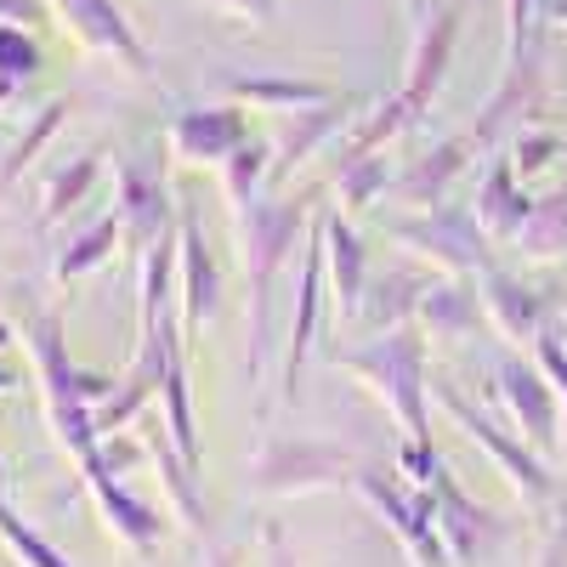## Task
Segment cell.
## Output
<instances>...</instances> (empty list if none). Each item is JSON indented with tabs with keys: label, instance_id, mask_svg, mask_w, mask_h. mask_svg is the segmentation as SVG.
<instances>
[{
	"label": "cell",
	"instance_id": "1",
	"mask_svg": "<svg viewBox=\"0 0 567 567\" xmlns=\"http://www.w3.org/2000/svg\"><path fill=\"white\" fill-rule=\"evenodd\" d=\"M312 205L318 194H278V199H256L245 210H233L239 261L250 278V358H245L250 381H261V369L272 358V290H278V272L296 256V239L312 221Z\"/></svg>",
	"mask_w": 567,
	"mask_h": 567
},
{
	"label": "cell",
	"instance_id": "2",
	"mask_svg": "<svg viewBox=\"0 0 567 567\" xmlns=\"http://www.w3.org/2000/svg\"><path fill=\"white\" fill-rule=\"evenodd\" d=\"M23 341H29V352H34V369H40V392H45V420H52V437L74 454V460H85L91 449L103 443V432H97V409L103 398H114V374H97V369H80L74 358H69V341H63V312H52V307H34L29 312V323H23Z\"/></svg>",
	"mask_w": 567,
	"mask_h": 567
},
{
	"label": "cell",
	"instance_id": "3",
	"mask_svg": "<svg viewBox=\"0 0 567 567\" xmlns=\"http://www.w3.org/2000/svg\"><path fill=\"white\" fill-rule=\"evenodd\" d=\"M329 363H336L341 374H352V381H363L374 398H381L386 414L403 425V437L432 443V420H425V392H432V381H425V329L420 323L381 329L369 347L336 352Z\"/></svg>",
	"mask_w": 567,
	"mask_h": 567
},
{
	"label": "cell",
	"instance_id": "4",
	"mask_svg": "<svg viewBox=\"0 0 567 567\" xmlns=\"http://www.w3.org/2000/svg\"><path fill=\"white\" fill-rule=\"evenodd\" d=\"M386 239L403 245L414 261H432L437 272H454V278H483L494 267V239L483 233L471 205H432V210L398 216L386 221Z\"/></svg>",
	"mask_w": 567,
	"mask_h": 567
},
{
	"label": "cell",
	"instance_id": "5",
	"mask_svg": "<svg viewBox=\"0 0 567 567\" xmlns=\"http://www.w3.org/2000/svg\"><path fill=\"white\" fill-rule=\"evenodd\" d=\"M352 488H358V499L392 528V539L409 550L414 567H454V550H449V539H443V528H437V494H432V488L398 483V471L386 477L381 465H358Z\"/></svg>",
	"mask_w": 567,
	"mask_h": 567
},
{
	"label": "cell",
	"instance_id": "6",
	"mask_svg": "<svg viewBox=\"0 0 567 567\" xmlns=\"http://www.w3.org/2000/svg\"><path fill=\"white\" fill-rule=\"evenodd\" d=\"M358 477V460L318 437H267L250 460V488L267 499H307Z\"/></svg>",
	"mask_w": 567,
	"mask_h": 567
},
{
	"label": "cell",
	"instance_id": "7",
	"mask_svg": "<svg viewBox=\"0 0 567 567\" xmlns=\"http://www.w3.org/2000/svg\"><path fill=\"white\" fill-rule=\"evenodd\" d=\"M432 398L443 403V414L460 425V432L471 437V443H477L488 460H494V471H499V477L516 488V494H523L528 505H545L550 494H556V477H550V471H545V454H534L523 437H511V432H499V425L488 420V414H477V409H471L454 386H443V381H432Z\"/></svg>",
	"mask_w": 567,
	"mask_h": 567
},
{
	"label": "cell",
	"instance_id": "8",
	"mask_svg": "<svg viewBox=\"0 0 567 567\" xmlns=\"http://www.w3.org/2000/svg\"><path fill=\"white\" fill-rule=\"evenodd\" d=\"M323 296H329V272H323V227L312 221V239L301 250L296 272V301H290V329H284V369H278V398L296 403L301 392V369L318 347V323H323Z\"/></svg>",
	"mask_w": 567,
	"mask_h": 567
},
{
	"label": "cell",
	"instance_id": "9",
	"mask_svg": "<svg viewBox=\"0 0 567 567\" xmlns=\"http://www.w3.org/2000/svg\"><path fill=\"white\" fill-rule=\"evenodd\" d=\"M221 312V267L205 245V227L194 216L176 221V318H182V336L194 347L205 336V323H216Z\"/></svg>",
	"mask_w": 567,
	"mask_h": 567
},
{
	"label": "cell",
	"instance_id": "10",
	"mask_svg": "<svg viewBox=\"0 0 567 567\" xmlns=\"http://www.w3.org/2000/svg\"><path fill=\"white\" fill-rule=\"evenodd\" d=\"M494 392L516 420V437H523L534 454H556V432H561V398L550 386V374L523 363V358H505L494 369Z\"/></svg>",
	"mask_w": 567,
	"mask_h": 567
},
{
	"label": "cell",
	"instance_id": "11",
	"mask_svg": "<svg viewBox=\"0 0 567 567\" xmlns=\"http://www.w3.org/2000/svg\"><path fill=\"white\" fill-rule=\"evenodd\" d=\"M250 142L245 103H210V109H182L165 125V154L176 165H227Z\"/></svg>",
	"mask_w": 567,
	"mask_h": 567
},
{
	"label": "cell",
	"instance_id": "12",
	"mask_svg": "<svg viewBox=\"0 0 567 567\" xmlns=\"http://www.w3.org/2000/svg\"><path fill=\"white\" fill-rule=\"evenodd\" d=\"M114 216L125 221V250H136V261H142L176 221L165 176L154 165H142V159H120V171H114Z\"/></svg>",
	"mask_w": 567,
	"mask_h": 567
},
{
	"label": "cell",
	"instance_id": "13",
	"mask_svg": "<svg viewBox=\"0 0 567 567\" xmlns=\"http://www.w3.org/2000/svg\"><path fill=\"white\" fill-rule=\"evenodd\" d=\"M358 109H369L363 97H329V103H318V109H301V114H290V125H284V136L272 142V171H267V182L272 187H284L290 182L323 142H336L341 131H352V120H358Z\"/></svg>",
	"mask_w": 567,
	"mask_h": 567
},
{
	"label": "cell",
	"instance_id": "14",
	"mask_svg": "<svg viewBox=\"0 0 567 567\" xmlns=\"http://www.w3.org/2000/svg\"><path fill=\"white\" fill-rule=\"evenodd\" d=\"M52 12L74 29V40L85 45V52H103V58L125 63L131 74H148L154 69L148 45L136 40V29L125 23V12L114 7V0H52Z\"/></svg>",
	"mask_w": 567,
	"mask_h": 567
},
{
	"label": "cell",
	"instance_id": "15",
	"mask_svg": "<svg viewBox=\"0 0 567 567\" xmlns=\"http://www.w3.org/2000/svg\"><path fill=\"white\" fill-rule=\"evenodd\" d=\"M323 227V272H329V301H336V318H358L363 290H369V250L358 239V227L341 205L318 210Z\"/></svg>",
	"mask_w": 567,
	"mask_h": 567
},
{
	"label": "cell",
	"instance_id": "16",
	"mask_svg": "<svg viewBox=\"0 0 567 567\" xmlns=\"http://www.w3.org/2000/svg\"><path fill=\"white\" fill-rule=\"evenodd\" d=\"M420 488H432V494H437V528H443L454 561L483 556V550L505 534V516H494L488 505L471 499V494L454 483V471H449L443 460H437V471H432V483H420Z\"/></svg>",
	"mask_w": 567,
	"mask_h": 567
},
{
	"label": "cell",
	"instance_id": "17",
	"mask_svg": "<svg viewBox=\"0 0 567 567\" xmlns=\"http://www.w3.org/2000/svg\"><path fill=\"white\" fill-rule=\"evenodd\" d=\"M460 23H465V7H449V12H437V18H420L414 52H409V74H403V97H409L420 114L437 103V91H443V80H449Z\"/></svg>",
	"mask_w": 567,
	"mask_h": 567
},
{
	"label": "cell",
	"instance_id": "18",
	"mask_svg": "<svg viewBox=\"0 0 567 567\" xmlns=\"http://www.w3.org/2000/svg\"><path fill=\"white\" fill-rule=\"evenodd\" d=\"M85 488H91V499H97V511H103V523H109V534L120 539V545H131V550H159V539H165V516L148 505V499H136L114 471H91L85 477Z\"/></svg>",
	"mask_w": 567,
	"mask_h": 567
},
{
	"label": "cell",
	"instance_id": "19",
	"mask_svg": "<svg viewBox=\"0 0 567 567\" xmlns=\"http://www.w3.org/2000/svg\"><path fill=\"white\" fill-rule=\"evenodd\" d=\"M483 148L471 142V131H460V136H449V142H437L432 154H420L398 182H392V194L403 199V205H414V210H432V205H449V187H454V176L477 159Z\"/></svg>",
	"mask_w": 567,
	"mask_h": 567
},
{
	"label": "cell",
	"instance_id": "20",
	"mask_svg": "<svg viewBox=\"0 0 567 567\" xmlns=\"http://www.w3.org/2000/svg\"><path fill=\"white\" fill-rule=\"evenodd\" d=\"M477 296H483V312H488V323L499 329L505 341H539L545 336V296L539 290H528L523 278H511V272H499V267H488L483 278H477Z\"/></svg>",
	"mask_w": 567,
	"mask_h": 567
},
{
	"label": "cell",
	"instance_id": "21",
	"mask_svg": "<svg viewBox=\"0 0 567 567\" xmlns=\"http://www.w3.org/2000/svg\"><path fill=\"white\" fill-rule=\"evenodd\" d=\"M483 318H488V312H483L477 284H471V278H454V272H443V278L425 284L420 312H414V323H420L432 341H471Z\"/></svg>",
	"mask_w": 567,
	"mask_h": 567
},
{
	"label": "cell",
	"instance_id": "22",
	"mask_svg": "<svg viewBox=\"0 0 567 567\" xmlns=\"http://www.w3.org/2000/svg\"><path fill=\"white\" fill-rule=\"evenodd\" d=\"M471 210H477V221H483V233H488L494 245H516V233H523L528 216H534V199L523 194V176H516L511 154H499V159L488 165V176L477 182V199H471Z\"/></svg>",
	"mask_w": 567,
	"mask_h": 567
},
{
	"label": "cell",
	"instance_id": "23",
	"mask_svg": "<svg viewBox=\"0 0 567 567\" xmlns=\"http://www.w3.org/2000/svg\"><path fill=\"white\" fill-rule=\"evenodd\" d=\"M227 97L267 109V114H301V109L341 97V91L323 85V80H301V74H245V80H227Z\"/></svg>",
	"mask_w": 567,
	"mask_h": 567
},
{
	"label": "cell",
	"instance_id": "24",
	"mask_svg": "<svg viewBox=\"0 0 567 567\" xmlns=\"http://www.w3.org/2000/svg\"><path fill=\"white\" fill-rule=\"evenodd\" d=\"M148 454H154V465H159L165 499H171V511L182 516V528H187V534H199V539H210V505H205L199 488H194V483H199V471L176 454V443H171V432H165V420H159V432L148 437Z\"/></svg>",
	"mask_w": 567,
	"mask_h": 567
},
{
	"label": "cell",
	"instance_id": "25",
	"mask_svg": "<svg viewBox=\"0 0 567 567\" xmlns=\"http://www.w3.org/2000/svg\"><path fill=\"white\" fill-rule=\"evenodd\" d=\"M425 284H432V272H414V267H398V272L369 278L363 307H358V323H369V329H403V323H414Z\"/></svg>",
	"mask_w": 567,
	"mask_h": 567
},
{
	"label": "cell",
	"instance_id": "26",
	"mask_svg": "<svg viewBox=\"0 0 567 567\" xmlns=\"http://www.w3.org/2000/svg\"><path fill=\"white\" fill-rule=\"evenodd\" d=\"M103 148H85V154H74L63 171H52L45 176V194H40V227H58L69 210H80L85 205V194L97 187V176H103Z\"/></svg>",
	"mask_w": 567,
	"mask_h": 567
},
{
	"label": "cell",
	"instance_id": "27",
	"mask_svg": "<svg viewBox=\"0 0 567 567\" xmlns=\"http://www.w3.org/2000/svg\"><path fill=\"white\" fill-rule=\"evenodd\" d=\"M125 245V221L120 216H97L85 233H74V239L52 256V278L58 284H74V278H85V272H97V267H109V256Z\"/></svg>",
	"mask_w": 567,
	"mask_h": 567
},
{
	"label": "cell",
	"instance_id": "28",
	"mask_svg": "<svg viewBox=\"0 0 567 567\" xmlns=\"http://www.w3.org/2000/svg\"><path fill=\"white\" fill-rule=\"evenodd\" d=\"M414 120H420V109L403 97V91H392V97H374V103H369V114H363V120H352L347 154H381L392 136L414 131ZM347 154H341V159H347Z\"/></svg>",
	"mask_w": 567,
	"mask_h": 567
},
{
	"label": "cell",
	"instance_id": "29",
	"mask_svg": "<svg viewBox=\"0 0 567 567\" xmlns=\"http://www.w3.org/2000/svg\"><path fill=\"white\" fill-rule=\"evenodd\" d=\"M69 114H74V97H52L45 109H34V120H29V125L18 131V142H12V154L0 159V194H7V187H12V182L40 159V148L63 131V120H69Z\"/></svg>",
	"mask_w": 567,
	"mask_h": 567
},
{
	"label": "cell",
	"instance_id": "30",
	"mask_svg": "<svg viewBox=\"0 0 567 567\" xmlns=\"http://www.w3.org/2000/svg\"><path fill=\"white\" fill-rule=\"evenodd\" d=\"M386 187H392V176H386V159L381 154H347L341 171H336V182H329V194L341 199L347 216H363L374 199L386 194Z\"/></svg>",
	"mask_w": 567,
	"mask_h": 567
},
{
	"label": "cell",
	"instance_id": "31",
	"mask_svg": "<svg viewBox=\"0 0 567 567\" xmlns=\"http://www.w3.org/2000/svg\"><path fill=\"white\" fill-rule=\"evenodd\" d=\"M516 245H523L534 261L567 256V187H556V194L534 199V216H528L523 233H516Z\"/></svg>",
	"mask_w": 567,
	"mask_h": 567
},
{
	"label": "cell",
	"instance_id": "32",
	"mask_svg": "<svg viewBox=\"0 0 567 567\" xmlns=\"http://www.w3.org/2000/svg\"><path fill=\"white\" fill-rule=\"evenodd\" d=\"M45 69V52H40V40L34 29H18V23H0V103L18 97V91Z\"/></svg>",
	"mask_w": 567,
	"mask_h": 567
},
{
	"label": "cell",
	"instance_id": "33",
	"mask_svg": "<svg viewBox=\"0 0 567 567\" xmlns=\"http://www.w3.org/2000/svg\"><path fill=\"white\" fill-rule=\"evenodd\" d=\"M267 171H272V142H256V136H250L245 148L221 165L227 210H245V205H256V199H261V182H267Z\"/></svg>",
	"mask_w": 567,
	"mask_h": 567
},
{
	"label": "cell",
	"instance_id": "34",
	"mask_svg": "<svg viewBox=\"0 0 567 567\" xmlns=\"http://www.w3.org/2000/svg\"><path fill=\"white\" fill-rule=\"evenodd\" d=\"M0 539H7V550L23 561V567H74L52 539H45V534H34L29 523H23V516L12 511V499H0Z\"/></svg>",
	"mask_w": 567,
	"mask_h": 567
},
{
	"label": "cell",
	"instance_id": "35",
	"mask_svg": "<svg viewBox=\"0 0 567 567\" xmlns=\"http://www.w3.org/2000/svg\"><path fill=\"white\" fill-rule=\"evenodd\" d=\"M556 154H561V136H550V131H528V136H516L511 165H516V176H534V171H545Z\"/></svg>",
	"mask_w": 567,
	"mask_h": 567
},
{
	"label": "cell",
	"instance_id": "36",
	"mask_svg": "<svg viewBox=\"0 0 567 567\" xmlns=\"http://www.w3.org/2000/svg\"><path fill=\"white\" fill-rule=\"evenodd\" d=\"M534 347H539V369L550 374V386H556V398H561V414H567V352H561V341L550 336V329H545Z\"/></svg>",
	"mask_w": 567,
	"mask_h": 567
},
{
	"label": "cell",
	"instance_id": "37",
	"mask_svg": "<svg viewBox=\"0 0 567 567\" xmlns=\"http://www.w3.org/2000/svg\"><path fill=\"white\" fill-rule=\"evenodd\" d=\"M0 23L45 29V23H52V0H0Z\"/></svg>",
	"mask_w": 567,
	"mask_h": 567
},
{
	"label": "cell",
	"instance_id": "38",
	"mask_svg": "<svg viewBox=\"0 0 567 567\" xmlns=\"http://www.w3.org/2000/svg\"><path fill=\"white\" fill-rule=\"evenodd\" d=\"M528 7H534V0H505V58H523V40H528Z\"/></svg>",
	"mask_w": 567,
	"mask_h": 567
},
{
	"label": "cell",
	"instance_id": "39",
	"mask_svg": "<svg viewBox=\"0 0 567 567\" xmlns=\"http://www.w3.org/2000/svg\"><path fill=\"white\" fill-rule=\"evenodd\" d=\"M205 7H216L227 18H245V23H272L278 18V0H205Z\"/></svg>",
	"mask_w": 567,
	"mask_h": 567
},
{
	"label": "cell",
	"instance_id": "40",
	"mask_svg": "<svg viewBox=\"0 0 567 567\" xmlns=\"http://www.w3.org/2000/svg\"><path fill=\"white\" fill-rule=\"evenodd\" d=\"M267 556H272V567H296V556L284 550V534L278 528H267Z\"/></svg>",
	"mask_w": 567,
	"mask_h": 567
},
{
	"label": "cell",
	"instance_id": "41",
	"mask_svg": "<svg viewBox=\"0 0 567 567\" xmlns=\"http://www.w3.org/2000/svg\"><path fill=\"white\" fill-rule=\"evenodd\" d=\"M403 7H409V18H425V0H403Z\"/></svg>",
	"mask_w": 567,
	"mask_h": 567
},
{
	"label": "cell",
	"instance_id": "42",
	"mask_svg": "<svg viewBox=\"0 0 567 567\" xmlns=\"http://www.w3.org/2000/svg\"><path fill=\"white\" fill-rule=\"evenodd\" d=\"M0 499H7V454H0Z\"/></svg>",
	"mask_w": 567,
	"mask_h": 567
},
{
	"label": "cell",
	"instance_id": "43",
	"mask_svg": "<svg viewBox=\"0 0 567 567\" xmlns=\"http://www.w3.org/2000/svg\"><path fill=\"white\" fill-rule=\"evenodd\" d=\"M7 386H12V369H7V363H0V392H7Z\"/></svg>",
	"mask_w": 567,
	"mask_h": 567
},
{
	"label": "cell",
	"instance_id": "44",
	"mask_svg": "<svg viewBox=\"0 0 567 567\" xmlns=\"http://www.w3.org/2000/svg\"><path fill=\"white\" fill-rule=\"evenodd\" d=\"M210 567H239V561H233V556H216V561H210Z\"/></svg>",
	"mask_w": 567,
	"mask_h": 567
},
{
	"label": "cell",
	"instance_id": "45",
	"mask_svg": "<svg viewBox=\"0 0 567 567\" xmlns=\"http://www.w3.org/2000/svg\"><path fill=\"white\" fill-rule=\"evenodd\" d=\"M7 341H12V329H7V323H0V347H7Z\"/></svg>",
	"mask_w": 567,
	"mask_h": 567
},
{
	"label": "cell",
	"instance_id": "46",
	"mask_svg": "<svg viewBox=\"0 0 567 567\" xmlns=\"http://www.w3.org/2000/svg\"><path fill=\"white\" fill-rule=\"evenodd\" d=\"M0 131H7V125H0Z\"/></svg>",
	"mask_w": 567,
	"mask_h": 567
}]
</instances>
